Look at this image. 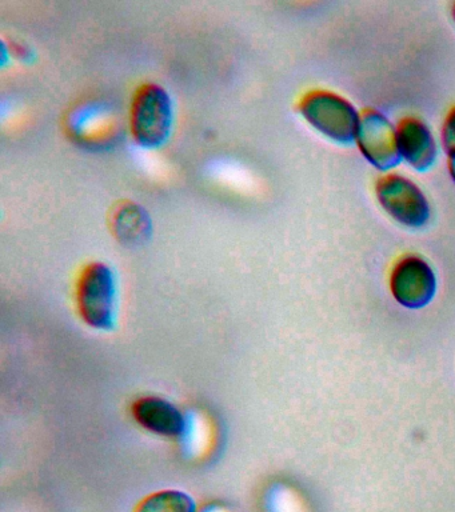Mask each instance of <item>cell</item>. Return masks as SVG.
<instances>
[{
  "label": "cell",
  "instance_id": "obj_2",
  "mask_svg": "<svg viewBox=\"0 0 455 512\" xmlns=\"http://www.w3.org/2000/svg\"><path fill=\"white\" fill-rule=\"evenodd\" d=\"M129 126L139 147L157 150L169 142L174 127V103L161 84H142L131 100Z\"/></svg>",
  "mask_w": 455,
  "mask_h": 512
},
{
  "label": "cell",
  "instance_id": "obj_11",
  "mask_svg": "<svg viewBox=\"0 0 455 512\" xmlns=\"http://www.w3.org/2000/svg\"><path fill=\"white\" fill-rule=\"evenodd\" d=\"M193 496L181 490H161L139 500L133 512H198Z\"/></svg>",
  "mask_w": 455,
  "mask_h": 512
},
{
  "label": "cell",
  "instance_id": "obj_9",
  "mask_svg": "<svg viewBox=\"0 0 455 512\" xmlns=\"http://www.w3.org/2000/svg\"><path fill=\"white\" fill-rule=\"evenodd\" d=\"M67 130L75 140L83 144L103 143L113 131V118L109 108L102 103L89 102L71 111L67 118Z\"/></svg>",
  "mask_w": 455,
  "mask_h": 512
},
{
  "label": "cell",
  "instance_id": "obj_15",
  "mask_svg": "<svg viewBox=\"0 0 455 512\" xmlns=\"http://www.w3.org/2000/svg\"><path fill=\"white\" fill-rule=\"evenodd\" d=\"M451 14H453V19L455 20V3L453 4V10H451Z\"/></svg>",
  "mask_w": 455,
  "mask_h": 512
},
{
  "label": "cell",
  "instance_id": "obj_8",
  "mask_svg": "<svg viewBox=\"0 0 455 512\" xmlns=\"http://www.w3.org/2000/svg\"><path fill=\"white\" fill-rule=\"evenodd\" d=\"M398 148L403 160L417 171L429 170L437 159V143L421 119L407 116L397 126Z\"/></svg>",
  "mask_w": 455,
  "mask_h": 512
},
{
  "label": "cell",
  "instance_id": "obj_10",
  "mask_svg": "<svg viewBox=\"0 0 455 512\" xmlns=\"http://www.w3.org/2000/svg\"><path fill=\"white\" fill-rule=\"evenodd\" d=\"M110 227L123 246H139L151 235L149 212L135 202L118 203L111 212Z\"/></svg>",
  "mask_w": 455,
  "mask_h": 512
},
{
  "label": "cell",
  "instance_id": "obj_4",
  "mask_svg": "<svg viewBox=\"0 0 455 512\" xmlns=\"http://www.w3.org/2000/svg\"><path fill=\"white\" fill-rule=\"evenodd\" d=\"M375 195L387 214L403 226L419 228L430 219V206L421 188L398 174L383 175L375 184Z\"/></svg>",
  "mask_w": 455,
  "mask_h": 512
},
{
  "label": "cell",
  "instance_id": "obj_7",
  "mask_svg": "<svg viewBox=\"0 0 455 512\" xmlns=\"http://www.w3.org/2000/svg\"><path fill=\"white\" fill-rule=\"evenodd\" d=\"M131 415L143 430L165 438H183L189 428L183 412L159 396H141L135 400L131 404Z\"/></svg>",
  "mask_w": 455,
  "mask_h": 512
},
{
  "label": "cell",
  "instance_id": "obj_5",
  "mask_svg": "<svg viewBox=\"0 0 455 512\" xmlns=\"http://www.w3.org/2000/svg\"><path fill=\"white\" fill-rule=\"evenodd\" d=\"M355 142L367 162L378 170L387 171L401 163L397 128L382 112L367 108L362 112Z\"/></svg>",
  "mask_w": 455,
  "mask_h": 512
},
{
  "label": "cell",
  "instance_id": "obj_13",
  "mask_svg": "<svg viewBox=\"0 0 455 512\" xmlns=\"http://www.w3.org/2000/svg\"><path fill=\"white\" fill-rule=\"evenodd\" d=\"M198 512H233V511H230L229 508L222 506V504L209 503V504H206L205 507H202V510H199Z\"/></svg>",
  "mask_w": 455,
  "mask_h": 512
},
{
  "label": "cell",
  "instance_id": "obj_12",
  "mask_svg": "<svg viewBox=\"0 0 455 512\" xmlns=\"http://www.w3.org/2000/svg\"><path fill=\"white\" fill-rule=\"evenodd\" d=\"M442 144L447 154L455 151V106L451 108L443 122Z\"/></svg>",
  "mask_w": 455,
  "mask_h": 512
},
{
  "label": "cell",
  "instance_id": "obj_14",
  "mask_svg": "<svg viewBox=\"0 0 455 512\" xmlns=\"http://www.w3.org/2000/svg\"><path fill=\"white\" fill-rule=\"evenodd\" d=\"M447 155H449V163H447V166H449L451 178H453L455 182V151Z\"/></svg>",
  "mask_w": 455,
  "mask_h": 512
},
{
  "label": "cell",
  "instance_id": "obj_6",
  "mask_svg": "<svg viewBox=\"0 0 455 512\" xmlns=\"http://www.w3.org/2000/svg\"><path fill=\"white\" fill-rule=\"evenodd\" d=\"M390 290L402 306L413 310L427 306L437 290L433 268L421 256H403L391 270Z\"/></svg>",
  "mask_w": 455,
  "mask_h": 512
},
{
  "label": "cell",
  "instance_id": "obj_3",
  "mask_svg": "<svg viewBox=\"0 0 455 512\" xmlns=\"http://www.w3.org/2000/svg\"><path fill=\"white\" fill-rule=\"evenodd\" d=\"M303 119L326 138L341 144L353 143L361 115L343 96L326 90L307 92L299 100Z\"/></svg>",
  "mask_w": 455,
  "mask_h": 512
},
{
  "label": "cell",
  "instance_id": "obj_1",
  "mask_svg": "<svg viewBox=\"0 0 455 512\" xmlns=\"http://www.w3.org/2000/svg\"><path fill=\"white\" fill-rule=\"evenodd\" d=\"M79 316L90 328L113 331L118 319L117 278L110 266L91 262L82 268L75 284Z\"/></svg>",
  "mask_w": 455,
  "mask_h": 512
}]
</instances>
